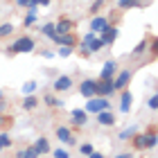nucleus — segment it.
<instances>
[{
    "label": "nucleus",
    "instance_id": "f257e3e1",
    "mask_svg": "<svg viewBox=\"0 0 158 158\" xmlns=\"http://www.w3.org/2000/svg\"><path fill=\"white\" fill-rule=\"evenodd\" d=\"M131 145H133L135 152H147V149L158 147V133H156V129H154V131L149 129L147 133H135L131 138Z\"/></svg>",
    "mask_w": 158,
    "mask_h": 158
},
{
    "label": "nucleus",
    "instance_id": "f03ea898",
    "mask_svg": "<svg viewBox=\"0 0 158 158\" xmlns=\"http://www.w3.org/2000/svg\"><path fill=\"white\" fill-rule=\"evenodd\" d=\"M34 48H36V41L25 34V36H18L9 48H7V54L9 56H14V54H30V52H34Z\"/></svg>",
    "mask_w": 158,
    "mask_h": 158
},
{
    "label": "nucleus",
    "instance_id": "7ed1b4c3",
    "mask_svg": "<svg viewBox=\"0 0 158 158\" xmlns=\"http://www.w3.org/2000/svg\"><path fill=\"white\" fill-rule=\"evenodd\" d=\"M106 109H111V102H109V97H99V95H95V97H90L88 102H86V111L88 113H97L99 111H106Z\"/></svg>",
    "mask_w": 158,
    "mask_h": 158
},
{
    "label": "nucleus",
    "instance_id": "20e7f679",
    "mask_svg": "<svg viewBox=\"0 0 158 158\" xmlns=\"http://www.w3.org/2000/svg\"><path fill=\"white\" fill-rule=\"evenodd\" d=\"M113 93H115V84H113V79H95V95L99 97H111Z\"/></svg>",
    "mask_w": 158,
    "mask_h": 158
},
{
    "label": "nucleus",
    "instance_id": "39448f33",
    "mask_svg": "<svg viewBox=\"0 0 158 158\" xmlns=\"http://www.w3.org/2000/svg\"><path fill=\"white\" fill-rule=\"evenodd\" d=\"M52 88H54V93H66V90H70V88H73V77H70V75H59V77H54Z\"/></svg>",
    "mask_w": 158,
    "mask_h": 158
},
{
    "label": "nucleus",
    "instance_id": "423d86ee",
    "mask_svg": "<svg viewBox=\"0 0 158 158\" xmlns=\"http://www.w3.org/2000/svg\"><path fill=\"white\" fill-rule=\"evenodd\" d=\"M113 84H115V93L124 90L129 84H131V70H120V73L113 77Z\"/></svg>",
    "mask_w": 158,
    "mask_h": 158
},
{
    "label": "nucleus",
    "instance_id": "0eeeda50",
    "mask_svg": "<svg viewBox=\"0 0 158 158\" xmlns=\"http://www.w3.org/2000/svg\"><path fill=\"white\" fill-rule=\"evenodd\" d=\"M56 138H59L61 142H63V145H75V135H73V131H70V127H66V124H59V127H56Z\"/></svg>",
    "mask_w": 158,
    "mask_h": 158
},
{
    "label": "nucleus",
    "instance_id": "6e6552de",
    "mask_svg": "<svg viewBox=\"0 0 158 158\" xmlns=\"http://www.w3.org/2000/svg\"><path fill=\"white\" fill-rule=\"evenodd\" d=\"M109 23H111V20L106 18V16H99V14H97V16H93V18H90V32L102 34L106 27H109Z\"/></svg>",
    "mask_w": 158,
    "mask_h": 158
},
{
    "label": "nucleus",
    "instance_id": "1a4fd4ad",
    "mask_svg": "<svg viewBox=\"0 0 158 158\" xmlns=\"http://www.w3.org/2000/svg\"><path fill=\"white\" fill-rule=\"evenodd\" d=\"M118 75V61H113L109 59L104 63V68H102V73H99V79H113Z\"/></svg>",
    "mask_w": 158,
    "mask_h": 158
},
{
    "label": "nucleus",
    "instance_id": "9d476101",
    "mask_svg": "<svg viewBox=\"0 0 158 158\" xmlns=\"http://www.w3.org/2000/svg\"><path fill=\"white\" fill-rule=\"evenodd\" d=\"M131 102H133L131 90H129V88L120 90V111H122V113H129V111H131Z\"/></svg>",
    "mask_w": 158,
    "mask_h": 158
},
{
    "label": "nucleus",
    "instance_id": "9b49d317",
    "mask_svg": "<svg viewBox=\"0 0 158 158\" xmlns=\"http://www.w3.org/2000/svg\"><path fill=\"white\" fill-rule=\"evenodd\" d=\"M97 124H102V127H113V124H115V113H113L111 109L99 111V113H97Z\"/></svg>",
    "mask_w": 158,
    "mask_h": 158
},
{
    "label": "nucleus",
    "instance_id": "f8f14e48",
    "mask_svg": "<svg viewBox=\"0 0 158 158\" xmlns=\"http://www.w3.org/2000/svg\"><path fill=\"white\" fill-rule=\"evenodd\" d=\"M79 93H81L86 99L95 97V79H84V81L79 84Z\"/></svg>",
    "mask_w": 158,
    "mask_h": 158
},
{
    "label": "nucleus",
    "instance_id": "ddd939ff",
    "mask_svg": "<svg viewBox=\"0 0 158 158\" xmlns=\"http://www.w3.org/2000/svg\"><path fill=\"white\" fill-rule=\"evenodd\" d=\"M75 20H70L66 16L59 18V23H56V34H68V32H75Z\"/></svg>",
    "mask_w": 158,
    "mask_h": 158
},
{
    "label": "nucleus",
    "instance_id": "4468645a",
    "mask_svg": "<svg viewBox=\"0 0 158 158\" xmlns=\"http://www.w3.org/2000/svg\"><path fill=\"white\" fill-rule=\"evenodd\" d=\"M118 34H120V32H118V27L109 23V27H106V30H104L102 34H99V36L104 39L106 45H113V43H115V39H118Z\"/></svg>",
    "mask_w": 158,
    "mask_h": 158
},
{
    "label": "nucleus",
    "instance_id": "2eb2a0df",
    "mask_svg": "<svg viewBox=\"0 0 158 158\" xmlns=\"http://www.w3.org/2000/svg\"><path fill=\"white\" fill-rule=\"evenodd\" d=\"M56 45H68V48H75V45H79V39L75 36L73 32H68V34H59V39H56Z\"/></svg>",
    "mask_w": 158,
    "mask_h": 158
},
{
    "label": "nucleus",
    "instance_id": "dca6fc26",
    "mask_svg": "<svg viewBox=\"0 0 158 158\" xmlns=\"http://www.w3.org/2000/svg\"><path fill=\"white\" fill-rule=\"evenodd\" d=\"M86 122H88V111H86V109H75L73 111V124L84 127Z\"/></svg>",
    "mask_w": 158,
    "mask_h": 158
},
{
    "label": "nucleus",
    "instance_id": "f3484780",
    "mask_svg": "<svg viewBox=\"0 0 158 158\" xmlns=\"http://www.w3.org/2000/svg\"><path fill=\"white\" fill-rule=\"evenodd\" d=\"M41 34H43V36H48L50 41H54V43H56V39H59V34H56V25H54V23H45V25L41 27Z\"/></svg>",
    "mask_w": 158,
    "mask_h": 158
},
{
    "label": "nucleus",
    "instance_id": "a211bd4d",
    "mask_svg": "<svg viewBox=\"0 0 158 158\" xmlns=\"http://www.w3.org/2000/svg\"><path fill=\"white\" fill-rule=\"evenodd\" d=\"M34 147H36L39 156H45V154L52 152V149H50V140H48V138H39L36 142H34Z\"/></svg>",
    "mask_w": 158,
    "mask_h": 158
},
{
    "label": "nucleus",
    "instance_id": "6ab92c4d",
    "mask_svg": "<svg viewBox=\"0 0 158 158\" xmlns=\"http://www.w3.org/2000/svg\"><path fill=\"white\" fill-rule=\"evenodd\" d=\"M36 106H39V97L34 95V93H32V95H25V99H23V111H34Z\"/></svg>",
    "mask_w": 158,
    "mask_h": 158
},
{
    "label": "nucleus",
    "instance_id": "aec40b11",
    "mask_svg": "<svg viewBox=\"0 0 158 158\" xmlns=\"http://www.w3.org/2000/svg\"><path fill=\"white\" fill-rule=\"evenodd\" d=\"M16 158H39V152H36V147L30 145V147H23L20 152L16 154Z\"/></svg>",
    "mask_w": 158,
    "mask_h": 158
},
{
    "label": "nucleus",
    "instance_id": "412c9836",
    "mask_svg": "<svg viewBox=\"0 0 158 158\" xmlns=\"http://www.w3.org/2000/svg\"><path fill=\"white\" fill-rule=\"evenodd\" d=\"M138 133V127L135 124H131V127H127L124 131H120V135H118V140H122V142H127V140H131L133 135Z\"/></svg>",
    "mask_w": 158,
    "mask_h": 158
},
{
    "label": "nucleus",
    "instance_id": "4be33fe9",
    "mask_svg": "<svg viewBox=\"0 0 158 158\" xmlns=\"http://www.w3.org/2000/svg\"><path fill=\"white\" fill-rule=\"evenodd\" d=\"M104 48H106V43H104V39L99 36V34H97V36L93 39L90 43H88V50H90L93 54H95V52H99V50H104Z\"/></svg>",
    "mask_w": 158,
    "mask_h": 158
},
{
    "label": "nucleus",
    "instance_id": "5701e85b",
    "mask_svg": "<svg viewBox=\"0 0 158 158\" xmlns=\"http://www.w3.org/2000/svg\"><path fill=\"white\" fill-rule=\"evenodd\" d=\"M147 50H149V41H147V39H142V41L138 43V45H135V48L131 50V56H142V54L147 52Z\"/></svg>",
    "mask_w": 158,
    "mask_h": 158
},
{
    "label": "nucleus",
    "instance_id": "b1692460",
    "mask_svg": "<svg viewBox=\"0 0 158 158\" xmlns=\"http://www.w3.org/2000/svg\"><path fill=\"white\" fill-rule=\"evenodd\" d=\"M43 104L45 106H63V102L56 95H52V93H45V95H43Z\"/></svg>",
    "mask_w": 158,
    "mask_h": 158
},
{
    "label": "nucleus",
    "instance_id": "393cba45",
    "mask_svg": "<svg viewBox=\"0 0 158 158\" xmlns=\"http://www.w3.org/2000/svg\"><path fill=\"white\" fill-rule=\"evenodd\" d=\"M11 127H14V115H2V113H0V129H2V131H9Z\"/></svg>",
    "mask_w": 158,
    "mask_h": 158
},
{
    "label": "nucleus",
    "instance_id": "a878e982",
    "mask_svg": "<svg viewBox=\"0 0 158 158\" xmlns=\"http://www.w3.org/2000/svg\"><path fill=\"white\" fill-rule=\"evenodd\" d=\"M11 138H9V133H7V131H2V133H0V152H5V149H9L11 147Z\"/></svg>",
    "mask_w": 158,
    "mask_h": 158
},
{
    "label": "nucleus",
    "instance_id": "bb28decb",
    "mask_svg": "<svg viewBox=\"0 0 158 158\" xmlns=\"http://www.w3.org/2000/svg\"><path fill=\"white\" fill-rule=\"evenodd\" d=\"M120 9H133V7L140 5V0H115Z\"/></svg>",
    "mask_w": 158,
    "mask_h": 158
},
{
    "label": "nucleus",
    "instance_id": "cd10ccee",
    "mask_svg": "<svg viewBox=\"0 0 158 158\" xmlns=\"http://www.w3.org/2000/svg\"><path fill=\"white\" fill-rule=\"evenodd\" d=\"M34 23H36V11H34V9H27L25 18H23V25L30 27V25H34Z\"/></svg>",
    "mask_w": 158,
    "mask_h": 158
},
{
    "label": "nucleus",
    "instance_id": "c85d7f7f",
    "mask_svg": "<svg viewBox=\"0 0 158 158\" xmlns=\"http://www.w3.org/2000/svg\"><path fill=\"white\" fill-rule=\"evenodd\" d=\"M14 34V25L11 23H2L0 25V39H7V36H11Z\"/></svg>",
    "mask_w": 158,
    "mask_h": 158
},
{
    "label": "nucleus",
    "instance_id": "c756f323",
    "mask_svg": "<svg viewBox=\"0 0 158 158\" xmlns=\"http://www.w3.org/2000/svg\"><path fill=\"white\" fill-rule=\"evenodd\" d=\"M102 7H104V0H93V2H90V7H88V11L93 14V16H97Z\"/></svg>",
    "mask_w": 158,
    "mask_h": 158
},
{
    "label": "nucleus",
    "instance_id": "7c9ffc66",
    "mask_svg": "<svg viewBox=\"0 0 158 158\" xmlns=\"http://www.w3.org/2000/svg\"><path fill=\"white\" fill-rule=\"evenodd\" d=\"M16 5L18 7H25V9H34V11H36V0H16Z\"/></svg>",
    "mask_w": 158,
    "mask_h": 158
},
{
    "label": "nucleus",
    "instance_id": "2f4dec72",
    "mask_svg": "<svg viewBox=\"0 0 158 158\" xmlns=\"http://www.w3.org/2000/svg\"><path fill=\"white\" fill-rule=\"evenodd\" d=\"M147 52L152 54V59H156V56H158V36L149 41V50H147Z\"/></svg>",
    "mask_w": 158,
    "mask_h": 158
},
{
    "label": "nucleus",
    "instance_id": "473e14b6",
    "mask_svg": "<svg viewBox=\"0 0 158 158\" xmlns=\"http://www.w3.org/2000/svg\"><path fill=\"white\" fill-rule=\"evenodd\" d=\"M36 88H39L36 81H27V84H23V95H32Z\"/></svg>",
    "mask_w": 158,
    "mask_h": 158
},
{
    "label": "nucleus",
    "instance_id": "72a5a7b5",
    "mask_svg": "<svg viewBox=\"0 0 158 158\" xmlns=\"http://www.w3.org/2000/svg\"><path fill=\"white\" fill-rule=\"evenodd\" d=\"M93 152H95V149H93L90 142H84V145H79V154H81V156H90Z\"/></svg>",
    "mask_w": 158,
    "mask_h": 158
},
{
    "label": "nucleus",
    "instance_id": "f704fd0d",
    "mask_svg": "<svg viewBox=\"0 0 158 158\" xmlns=\"http://www.w3.org/2000/svg\"><path fill=\"white\" fill-rule=\"evenodd\" d=\"M75 52V48H68V45H59V56L61 59H68L70 54Z\"/></svg>",
    "mask_w": 158,
    "mask_h": 158
},
{
    "label": "nucleus",
    "instance_id": "c9c22d12",
    "mask_svg": "<svg viewBox=\"0 0 158 158\" xmlns=\"http://www.w3.org/2000/svg\"><path fill=\"white\" fill-rule=\"evenodd\" d=\"M52 156L54 158H70V152H68V149H54V152H52Z\"/></svg>",
    "mask_w": 158,
    "mask_h": 158
},
{
    "label": "nucleus",
    "instance_id": "e433bc0d",
    "mask_svg": "<svg viewBox=\"0 0 158 158\" xmlns=\"http://www.w3.org/2000/svg\"><path fill=\"white\" fill-rule=\"evenodd\" d=\"M147 106H149L152 111H158V90H156V95H152V97H149Z\"/></svg>",
    "mask_w": 158,
    "mask_h": 158
},
{
    "label": "nucleus",
    "instance_id": "4c0bfd02",
    "mask_svg": "<svg viewBox=\"0 0 158 158\" xmlns=\"http://www.w3.org/2000/svg\"><path fill=\"white\" fill-rule=\"evenodd\" d=\"M113 158H135L133 152H124V154H118V156H113Z\"/></svg>",
    "mask_w": 158,
    "mask_h": 158
},
{
    "label": "nucleus",
    "instance_id": "58836bf2",
    "mask_svg": "<svg viewBox=\"0 0 158 158\" xmlns=\"http://www.w3.org/2000/svg\"><path fill=\"white\" fill-rule=\"evenodd\" d=\"M43 56H45V59H52L54 52H52V50H43Z\"/></svg>",
    "mask_w": 158,
    "mask_h": 158
},
{
    "label": "nucleus",
    "instance_id": "ea45409f",
    "mask_svg": "<svg viewBox=\"0 0 158 158\" xmlns=\"http://www.w3.org/2000/svg\"><path fill=\"white\" fill-rule=\"evenodd\" d=\"M88 158H106V156H104V154H99V152H93Z\"/></svg>",
    "mask_w": 158,
    "mask_h": 158
},
{
    "label": "nucleus",
    "instance_id": "a19ab883",
    "mask_svg": "<svg viewBox=\"0 0 158 158\" xmlns=\"http://www.w3.org/2000/svg\"><path fill=\"white\" fill-rule=\"evenodd\" d=\"M36 2H39V5H43V7H48V5H50V0H36Z\"/></svg>",
    "mask_w": 158,
    "mask_h": 158
},
{
    "label": "nucleus",
    "instance_id": "79ce46f5",
    "mask_svg": "<svg viewBox=\"0 0 158 158\" xmlns=\"http://www.w3.org/2000/svg\"><path fill=\"white\" fill-rule=\"evenodd\" d=\"M5 102V95H2V93H0V104H2Z\"/></svg>",
    "mask_w": 158,
    "mask_h": 158
}]
</instances>
